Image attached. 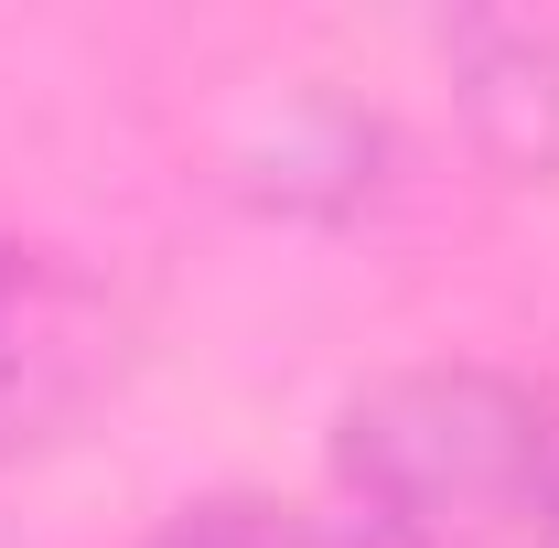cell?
Segmentation results:
<instances>
[{
  "mask_svg": "<svg viewBox=\"0 0 559 548\" xmlns=\"http://www.w3.org/2000/svg\"><path fill=\"white\" fill-rule=\"evenodd\" d=\"M441 75H452V119L506 183H559V33L549 22H495L463 11L441 22Z\"/></svg>",
  "mask_w": 559,
  "mask_h": 548,
  "instance_id": "277c9868",
  "label": "cell"
},
{
  "mask_svg": "<svg viewBox=\"0 0 559 548\" xmlns=\"http://www.w3.org/2000/svg\"><path fill=\"white\" fill-rule=\"evenodd\" d=\"M119 355H130V323L66 248L0 237V463L66 441L119 388Z\"/></svg>",
  "mask_w": 559,
  "mask_h": 548,
  "instance_id": "7a4b0ae2",
  "label": "cell"
},
{
  "mask_svg": "<svg viewBox=\"0 0 559 548\" xmlns=\"http://www.w3.org/2000/svg\"><path fill=\"white\" fill-rule=\"evenodd\" d=\"M151 548H366V538H334V527H312L290 505H259V495H205V505H183Z\"/></svg>",
  "mask_w": 559,
  "mask_h": 548,
  "instance_id": "5b68a950",
  "label": "cell"
},
{
  "mask_svg": "<svg viewBox=\"0 0 559 548\" xmlns=\"http://www.w3.org/2000/svg\"><path fill=\"white\" fill-rule=\"evenodd\" d=\"M538 548H559V484H549V527H538Z\"/></svg>",
  "mask_w": 559,
  "mask_h": 548,
  "instance_id": "8992f818",
  "label": "cell"
},
{
  "mask_svg": "<svg viewBox=\"0 0 559 548\" xmlns=\"http://www.w3.org/2000/svg\"><path fill=\"white\" fill-rule=\"evenodd\" d=\"M226 183L259 215L345 226L388 194V119L345 86H323V75H280L226 119Z\"/></svg>",
  "mask_w": 559,
  "mask_h": 548,
  "instance_id": "3957f363",
  "label": "cell"
},
{
  "mask_svg": "<svg viewBox=\"0 0 559 548\" xmlns=\"http://www.w3.org/2000/svg\"><path fill=\"white\" fill-rule=\"evenodd\" d=\"M334 484L377 548H538L559 409L495 366H388L334 409Z\"/></svg>",
  "mask_w": 559,
  "mask_h": 548,
  "instance_id": "6da1fadb",
  "label": "cell"
}]
</instances>
